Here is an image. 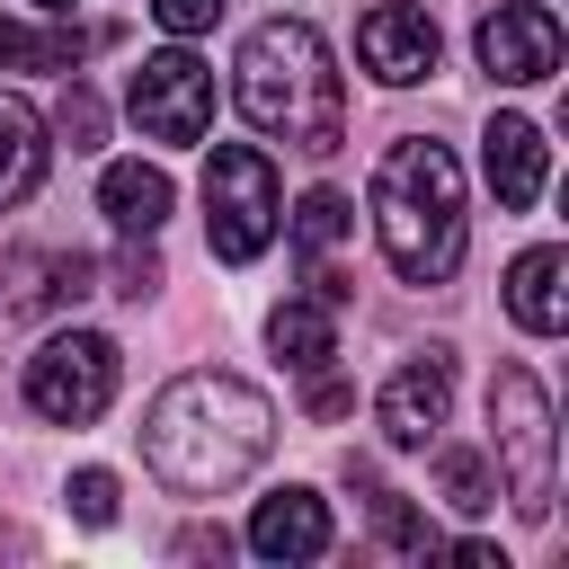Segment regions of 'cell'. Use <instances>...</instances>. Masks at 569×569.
Wrapping results in <instances>:
<instances>
[{
    "label": "cell",
    "mask_w": 569,
    "mask_h": 569,
    "mask_svg": "<svg viewBox=\"0 0 569 569\" xmlns=\"http://www.w3.org/2000/svg\"><path fill=\"white\" fill-rule=\"evenodd\" d=\"M71 516L80 525H116V471H71Z\"/></svg>",
    "instance_id": "obj_21"
},
{
    "label": "cell",
    "mask_w": 569,
    "mask_h": 569,
    "mask_svg": "<svg viewBox=\"0 0 569 569\" xmlns=\"http://www.w3.org/2000/svg\"><path fill=\"white\" fill-rule=\"evenodd\" d=\"M356 53H365V71H373L382 89H418V80L436 71L445 36H436L427 9H409V0H373V9L356 18Z\"/></svg>",
    "instance_id": "obj_9"
},
{
    "label": "cell",
    "mask_w": 569,
    "mask_h": 569,
    "mask_svg": "<svg viewBox=\"0 0 569 569\" xmlns=\"http://www.w3.org/2000/svg\"><path fill=\"white\" fill-rule=\"evenodd\" d=\"M53 133H62L71 151H98V142H107V107H98V89H89V80H71V89H62Z\"/></svg>",
    "instance_id": "obj_20"
},
{
    "label": "cell",
    "mask_w": 569,
    "mask_h": 569,
    "mask_svg": "<svg viewBox=\"0 0 569 569\" xmlns=\"http://www.w3.org/2000/svg\"><path fill=\"white\" fill-rule=\"evenodd\" d=\"M249 551H258V560H320V551H329V507H320L311 489H276V498H258V516H249Z\"/></svg>",
    "instance_id": "obj_12"
},
{
    "label": "cell",
    "mask_w": 569,
    "mask_h": 569,
    "mask_svg": "<svg viewBox=\"0 0 569 569\" xmlns=\"http://www.w3.org/2000/svg\"><path fill=\"white\" fill-rule=\"evenodd\" d=\"M276 222H284L276 160L258 142H213V160H204V240H213V258L249 267L276 240Z\"/></svg>",
    "instance_id": "obj_4"
},
{
    "label": "cell",
    "mask_w": 569,
    "mask_h": 569,
    "mask_svg": "<svg viewBox=\"0 0 569 569\" xmlns=\"http://www.w3.org/2000/svg\"><path fill=\"white\" fill-rule=\"evenodd\" d=\"M267 338H276V356H284L293 373H320V365L338 356V302H320V293H302V302H276Z\"/></svg>",
    "instance_id": "obj_16"
},
{
    "label": "cell",
    "mask_w": 569,
    "mask_h": 569,
    "mask_svg": "<svg viewBox=\"0 0 569 569\" xmlns=\"http://www.w3.org/2000/svg\"><path fill=\"white\" fill-rule=\"evenodd\" d=\"M116 373H124V365H116V338L62 329V338H44V347L27 356V409L53 418V427H89V418H107Z\"/></svg>",
    "instance_id": "obj_6"
},
{
    "label": "cell",
    "mask_w": 569,
    "mask_h": 569,
    "mask_svg": "<svg viewBox=\"0 0 569 569\" xmlns=\"http://www.w3.org/2000/svg\"><path fill=\"white\" fill-rule=\"evenodd\" d=\"M116 293H124V302H142V293H160V258H151V240H133V249L116 258Z\"/></svg>",
    "instance_id": "obj_22"
},
{
    "label": "cell",
    "mask_w": 569,
    "mask_h": 569,
    "mask_svg": "<svg viewBox=\"0 0 569 569\" xmlns=\"http://www.w3.org/2000/svg\"><path fill=\"white\" fill-rule=\"evenodd\" d=\"M445 409H453V356H445V347L409 356V365L382 382V400H373V418H382L391 445H436Z\"/></svg>",
    "instance_id": "obj_10"
},
{
    "label": "cell",
    "mask_w": 569,
    "mask_h": 569,
    "mask_svg": "<svg viewBox=\"0 0 569 569\" xmlns=\"http://www.w3.org/2000/svg\"><path fill=\"white\" fill-rule=\"evenodd\" d=\"M116 27H36V18H0V71H80L89 44H107Z\"/></svg>",
    "instance_id": "obj_15"
},
{
    "label": "cell",
    "mask_w": 569,
    "mask_h": 569,
    "mask_svg": "<svg viewBox=\"0 0 569 569\" xmlns=\"http://www.w3.org/2000/svg\"><path fill=\"white\" fill-rule=\"evenodd\" d=\"M347 222H356V204H347L338 187H311V196L293 204V249H302V258H320V249H338V240H347Z\"/></svg>",
    "instance_id": "obj_19"
},
{
    "label": "cell",
    "mask_w": 569,
    "mask_h": 569,
    "mask_svg": "<svg viewBox=\"0 0 569 569\" xmlns=\"http://www.w3.org/2000/svg\"><path fill=\"white\" fill-rule=\"evenodd\" d=\"M36 178H44V116L0 89V213L18 196H36Z\"/></svg>",
    "instance_id": "obj_17"
},
{
    "label": "cell",
    "mask_w": 569,
    "mask_h": 569,
    "mask_svg": "<svg viewBox=\"0 0 569 569\" xmlns=\"http://www.w3.org/2000/svg\"><path fill=\"white\" fill-rule=\"evenodd\" d=\"M124 107H133V124L151 142H204V124H213V71L187 44H169V53H151L133 71V98Z\"/></svg>",
    "instance_id": "obj_7"
},
{
    "label": "cell",
    "mask_w": 569,
    "mask_h": 569,
    "mask_svg": "<svg viewBox=\"0 0 569 569\" xmlns=\"http://www.w3.org/2000/svg\"><path fill=\"white\" fill-rule=\"evenodd\" d=\"M178 551H187V560H222L231 533H222V525H196V533H178Z\"/></svg>",
    "instance_id": "obj_24"
},
{
    "label": "cell",
    "mask_w": 569,
    "mask_h": 569,
    "mask_svg": "<svg viewBox=\"0 0 569 569\" xmlns=\"http://www.w3.org/2000/svg\"><path fill=\"white\" fill-rule=\"evenodd\" d=\"M480 142H489V151H480V169H489V196H498L507 213H525V204L542 196V178H551V142H542V124H525V116H498Z\"/></svg>",
    "instance_id": "obj_11"
},
{
    "label": "cell",
    "mask_w": 569,
    "mask_h": 569,
    "mask_svg": "<svg viewBox=\"0 0 569 569\" xmlns=\"http://www.w3.org/2000/svg\"><path fill=\"white\" fill-rule=\"evenodd\" d=\"M98 204H107V222L124 231V240H151L160 222H169V169H151V160H116L107 178H98Z\"/></svg>",
    "instance_id": "obj_14"
},
{
    "label": "cell",
    "mask_w": 569,
    "mask_h": 569,
    "mask_svg": "<svg viewBox=\"0 0 569 569\" xmlns=\"http://www.w3.org/2000/svg\"><path fill=\"white\" fill-rule=\"evenodd\" d=\"M151 18H160L169 36H204V27L222 18V0H151Z\"/></svg>",
    "instance_id": "obj_23"
},
{
    "label": "cell",
    "mask_w": 569,
    "mask_h": 569,
    "mask_svg": "<svg viewBox=\"0 0 569 569\" xmlns=\"http://www.w3.org/2000/svg\"><path fill=\"white\" fill-rule=\"evenodd\" d=\"M560 276H569L560 249H525V258L507 267V320H516L525 338H560V329H569V293H560Z\"/></svg>",
    "instance_id": "obj_13"
},
{
    "label": "cell",
    "mask_w": 569,
    "mask_h": 569,
    "mask_svg": "<svg viewBox=\"0 0 569 569\" xmlns=\"http://www.w3.org/2000/svg\"><path fill=\"white\" fill-rule=\"evenodd\" d=\"M231 71H240V116H249L258 133H276V142H293V151H311V160H329V151L347 142V89H338V71H329L320 27L267 18V27H249V44H240Z\"/></svg>",
    "instance_id": "obj_2"
},
{
    "label": "cell",
    "mask_w": 569,
    "mask_h": 569,
    "mask_svg": "<svg viewBox=\"0 0 569 569\" xmlns=\"http://www.w3.org/2000/svg\"><path fill=\"white\" fill-rule=\"evenodd\" d=\"M489 445H498V462H507V498H516V516H551V453H560V436H551V400H542V382L525 373V365H507L498 382H489Z\"/></svg>",
    "instance_id": "obj_5"
},
{
    "label": "cell",
    "mask_w": 569,
    "mask_h": 569,
    "mask_svg": "<svg viewBox=\"0 0 569 569\" xmlns=\"http://www.w3.org/2000/svg\"><path fill=\"white\" fill-rule=\"evenodd\" d=\"M267 445H276V409L240 373H178L142 418V453L178 498H213V489L249 480Z\"/></svg>",
    "instance_id": "obj_1"
},
{
    "label": "cell",
    "mask_w": 569,
    "mask_h": 569,
    "mask_svg": "<svg viewBox=\"0 0 569 569\" xmlns=\"http://www.w3.org/2000/svg\"><path fill=\"white\" fill-rule=\"evenodd\" d=\"M347 400H356L347 382H311V418H347Z\"/></svg>",
    "instance_id": "obj_25"
},
{
    "label": "cell",
    "mask_w": 569,
    "mask_h": 569,
    "mask_svg": "<svg viewBox=\"0 0 569 569\" xmlns=\"http://www.w3.org/2000/svg\"><path fill=\"white\" fill-rule=\"evenodd\" d=\"M480 71L507 80V89H533L560 71V9L551 0H516V9H489L480 18Z\"/></svg>",
    "instance_id": "obj_8"
},
{
    "label": "cell",
    "mask_w": 569,
    "mask_h": 569,
    "mask_svg": "<svg viewBox=\"0 0 569 569\" xmlns=\"http://www.w3.org/2000/svg\"><path fill=\"white\" fill-rule=\"evenodd\" d=\"M36 9H71V0H36Z\"/></svg>",
    "instance_id": "obj_26"
},
{
    "label": "cell",
    "mask_w": 569,
    "mask_h": 569,
    "mask_svg": "<svg viewBox=\"0 0 569 569\" xmlns=\"http://www.w3.org/2000/svg\"><path fill=\"white\" fill-rule=\"evenodd\" d=\"M436 489H445V507H462V516L498 507V480H489V462H480L471 445H436Z\"/></svg>",
    "instance_id": "obj_18"
},
{
    "label": "cell",
    "mask_w": 569,
    "mask_h": 569,
    "mask_svg": "<svg viewBox=\"0 0 569 569\" xmlns=\"http://www.w3.org/2000/svg\"><path fill=\"white\" fill-rule=\"evenodd\" d=\"M373 231L400 284H445L462 267V169L445 142L400 133L373 160Z\"/></svg>",
    "instance_id": "obj_3"
}]
</instances>
